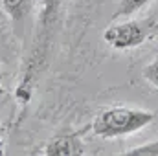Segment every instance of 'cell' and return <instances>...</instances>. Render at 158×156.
Wrapping results in <instances>:
<instances>
[{"label":"cell","instance_id":"cell-1","mask_svg":"<svg viewBox=\"0 0 158 156\" xmlns=\"http://www.w3.org/2000/svg\"><path fill=\"white\" fill-rule=\"evenodd\" d=\"M155 121V112L140 107H110L103 110L99 116L94 119L92 130L96 136L112 140V138H123L136 134L138 130L145 129Z\"/></svg>","mask_w":158,"mask_h":156},{"label":"cell","instance_id":"cell-2","mask_svg":"<svg viewBox=\"0 0 158 156\" xmlns=\"http://www.w3.org/2000/svg\"><path fill=\"white\" fill-rule=\"evenodd\" d=\"M158 31V22L153 18H125L112 20L103 31V40L118 51L134 50L149 40Z\"/></svg>","mask_w":158,"mask_h":156},{"label":"cell","instance_id":"cell-3","mask_svg":"<svg viewBox=\"0 0 158 156\" xmlns=\"http://www.w3.org/2000/svg\"><path fill=\"white\" fill-rule=\"evenodd\" d=\"M44 154L48 156H76L83 153V142L77 134H63L55 136L44 145Z\"/></svg>","mask_w":158,"mask_h":156},{"label":"cell","instance_id":"cell-4","mask_svg":"<svg viewBox=\"0 0 158 156\" xmlns=\"http://www.w3.org/2000/svg\"><path fill=\"white\" fill-rule=\"evenodd\" d=\"M33 4H35V0H0V6L4 9V13L7 15L9 22L15 28L24 24V20L31 15Z\"/></svg>","mask_w":158,"mask_h":156},{"label":"cell","instance_id":"cell-5","mask_svg":"<svg viewBox=\"0 0 158 156\" xmlns=\"http://www.w3.org/2000/svg\"><path fill=\"white\" fill-rule=\"evenodd\" d=\"M64 0H42V6H40V28H42V42L46 44V39L57 20V15L61 11V6H63Z\"/></svg>","mask_w":158,"mask_h":156},{"label":"cell","instance_id":"cell-6","mask_svg":"<svg viewBox=\"0 0 158 156\" xmlns=\"http://www.w3.org/2000/svg\"><path fill=\"white\" fill-rule=\"evenodd\" d=\"M153 0H119L118 7L112 15V20H119V18H131L136 13H140L145 6H149Z\"/></svg>","mask_w":158,"mask_h":156},{"label":"cell","instance_id":"cell-7","mask_svg":"<svg viewBox=\"0 0 158 156\" xmlns=\"http://www.w3.org/2000/svg\"><path fill=\"white\" fill-rule=\"evenodd\" d=\"M127 156H158V140L147 142L143 145H138L131 151H125Z\"/></svg>","mask_w":158,"mask_h":156},{"label":"cell","instance_id":"cell-8","mask_svg":"<svg viewBox=\"0 0 158 156\" xmlns=\"http://www.w3.org/2000/svg\"><path fill=\"white\" fill-rule=\"evenodd\" d=\"M142 76H143V79H145L151 86H155V88L158 90V55L149 63V64L143 66Z\"/></svg>","mask_w":158,"mask_h":156}]
</instances>
